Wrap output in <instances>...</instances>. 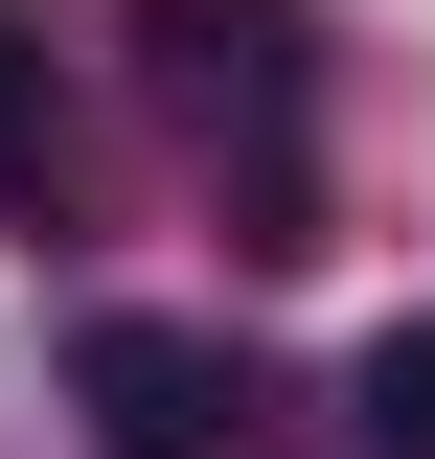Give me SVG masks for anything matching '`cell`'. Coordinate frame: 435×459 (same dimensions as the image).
<instances>
[{
  "label": "cell",
  "instance_id": "6da1fadb",
  "mask_svg": "<svg viewBox=\"0 0 435 459\" xmlns=\"http://www.w3.org/2000/svg\"><path fill=\"white\" fill-rule=\"evenodd\" d=\"M138 47H161V92L229 138V207H252V253H321V161H298L321 69H298V0H138Z\"/></svg>",
  "mask_w": 435,
  "mask_h": 459
},
{
  "label": "cell",
  "instance_id": "7a4b0ae2",
  "mask_svg": "<svg viewBox=\"0 0 435 459\" xmlns=\"http://www.w3.org/2000/svg\"><path fill=\"white\" fill-rule=\"evenodd\" d=\"M69 413H92L115 459H252V368H229L207 322H69Z\"/></svg>",
  "mask_w": 435,
  "mask_h": 459
},
{
  "label": "cell",
  "instance_id": "277c9868",
  "mask_svg": "<svg viewBox=\"0 0 435 459\" xmlns=\"http://www.w3.org/2000/svg\"><path fill=\"white\" fill-rule=\"evenodd\" d=\"M23 184H47V23L0 0V207H23Z\"/></svg>",
  "mask_w": 435,
  "mask_h": 459
},
{
  "label": "cell",
  "instance_id": "3957f363",
  "mask_svg": "<svg viewBox=\"0 0 435 459\" xmlns=\"http://www.w3.org/2000/svg\"><path fill=\"white\" fill-rule=\"evenodd\" d=\"M344 413H367V459H435V322H389L367 368H344Z\"/></svg>",
  "mask_w": 435,
  "mask_h": 459
}]
</instances>
